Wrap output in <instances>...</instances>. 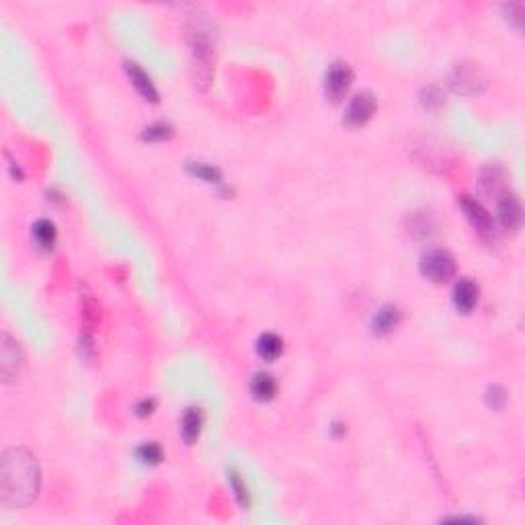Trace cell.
<instances>
[{
	"label": "cell",
	"mask_w": 525,
	"mask_h": 525,
	"mask_svg": "<svg viewBox=\"0 0 525 525\" xmlns=\"http://www.w3.org/2000/svg\"><path fill=\"white\" fill-rule=\"evenodd\" d=\"M499 220H501L503 228L511 230V232H515L522 226L524 210L515 195H503V199L499 201Z\"/></svg>",
	"instance_id": "8"
},
{
	"label": "cell",
	"mask_w": 525,
	"mask_h": 525,
	"mask_svg": "<svg viewBox=\"0 0 525 525\" xmlns=\"http://www.w3.org/2000/svg\"><path fill=\"white\" fill-rule=\"evenodd\" d=\"M400 318H402V314H400V310L396 308V306H384L378 314H376V318H374V333L376 335H380V337H384V335H390L394 328L400 324Z\"/></svg>",
	"instance_id": "11"
},
{
	"label": "cell",
	"mask_w": 525,
	"mask_h": 525,
	"mask_svg": "<svg viewBox=\"0 0 525 525\" xmlns=\"http://www.w3.org/2000/svg\"><path fill=\"white\" fill-rule=\"evenodd\" d=\"M230 484H232V489H234L238 501H241L243 505H249V489L243 484V480H241V476H238L236 472H230Z\"/></svg>",
	"instance_id": "21"
},
{
	"label": "cell",
	"mask_w": 525,
	"mask_h": 525,
	"mask_svg": "<svg viewBox=\"0 0 525 525\" xmlns=\"http://www.w3.org/2000/svg\"><path fill=\"white\" fill-rule=\"evenodd\" d=\"M482 185H484V189L489 191V193H501V189L505 187V183H503V170L499 168V166H491V168H487L484 170V175H482Z\"/></svg>",
	"instance_id": "17"
},
{
	"label": "cell",
	"mask_w": 525,
	"mask_h": 525,
	"mask_svg": "<svg viewBox=\"0 0 525 525\" xmlns=\"http://www.w3.org/2000/svg\"><path fill=\"white\" fill-rule=\"evenodd\" d=\"M23 351L16 341H12L6 333L2 335V345H0V372L4 382H12L23 368Z\"/></svg>",
	"instance_id": "5"
},
{
	"label": "cell",
	"mask_w": 525,
	"mask_h": 525,
	"mask_svg": "<svg viewBox=\"0 0 525 525\" xmlns=\"http://www.w3.org/2000/svg\"><path fill=\"white\" fill-rule=\"evenodd\" d=\"M376 107H378L376 97H374L370 91H364V93L355 95L353 101L349 103V109H347V113H345V120H347L349 126H364V124H368V122L374 118Z\"/></svg>",
	"instance_id": "6"
},
{
	"label": "cell",
	"mask_w": 525,
	"mask_h": 525,
	"mask_svg": "<svg viewBox=\"0 0 525 525\" xmlns=\"http://www.w3.org/2000/svg\"><path fill=\"white\" fill-rule=\"evenodd\" d=\"M421 271L425 277H429L431 281H447L456 275V259L451 257V253L443 251V249H435L423 255L421 259Z\"/></svg>",
	"instance_id": "2"
},
{
	"label": "cell",
	"mask_w": 525,
	"mask_h": 525,
	"mask_svg": "<svg viewBox=\"0 0 525 525\" xmlns=\"http://www.w3.org/2000/svg\"><path fill=\"white\" fill-rule=\"evenodd\" d=\"M251 392L257 400H271L277 392V384L273 380V376L269 374H255L253 382H251Z\"/></svg>",
	"instance_id": "14"
},
{
	"label": "cell",
	"mask_w": 525,
	"mask_h": 525,
	"mask_svg": "<svg viewBox=\"0 0 525 525\" xmlns=\"http://www.w3.org/2000/svg\"><path fill=\"white\" fill-rule=\"evenodd\" d=\"M33 238H35V243L41 247V249H52L54 245H56V236H58V232H56V226H54V222H49V220H37L35 224H33Z\"/></svg>",
	"instance_id": "13"
},
{
	"label": "cell",
	"mask_w": 525,
	"mask_h": 525,
	"mask_svg": "<svg viewBox=\"0 0 525 525\" xmlns=\"http://www.w3.org/2000/svg\"><path fill=\"white\" fill-rule=\"evenodd\" d=\"M454 304L462 314H468L478 304V287L470 279H460L454 287Z\"/></svg>",
	"instance_id": "9"
},
{
	"label": "cell",
	"mask_w": 525,
	"mask_h": 525,
	"mask_svg": "<svg viewBox=\"0 0 525 525\" xmlns=\"http://www.w3.org/2000/svg\"><path fill=\"white\" fill-rule=\"evenodd\" d=\"M39 466L33 454L23 447L6 449L0 460V497L14 509L27 507L39 493Z\"/></svg>",
	"instance_id": "1"
},
{
	"label": "cell",
	"mask_w": 525,
	"mask_h": 525,
	"mask_svg": "<svg viewBox=\"0 0 525 525\" xmlns=\"http://www.w3.org/2000/svg\"><path fill=\"white\" fill-rule=\"evenodd\" d=\"M487 402H489V406H493L495 410H499V408H503L505 402H507V392H505L501 386H493V388H489V392H487Z\"/></svg>",
	"instance_id": "20"
},
{
	"label": "cell",
	"mask_w": 525,
	"mask_h": 525,
	"mask_svg": "<svg viewBox=\"0 0 525 525\" xmlns=\"http://www.w3.org/2000/svg\"><path fill=\"white\" fill-rule=\"evenodd\" d=\"M201 425H203V414L199 408H189L185 414H183V423H181V431H183V437L187 443H193L197 441L199 433H201Z\"/></svg>",
	"instance_id": "12"
},
{
	"label": "cell",
	"mask_w": 525,
	"mask_h": 525,
	"mask_svg": "<svg viewBox=\"0 0 525 525\" xmlns=\"http://www.w3.org/2000/svg\"><path fill=\"white\" fill-rule=\"evenodd\" d=\"M189 172L195 175V177H199V179H203V181H208V183H220V181H222V172H220L216 166H212V164L191 162V164H189Z\"/></svg>",
	"instance_id": "16"
},
{
	"label": "cell",
	"mask_w": 525,
	"mask_h": 525,
	"mask_svg": "<svg viewBox=\"0 0 525 525\" xmlns=\"http://www.w3.org/2000/svg\"><path fill=\"white\" fill-rule=\"evenodd\" d=\"M137 458H139L144 464L154 466V464H158V462L162 460V449H160L158 443H144V445L137 449Z\"/></svg>",
	"instance_id": "18"
},
{
	"label": "cell",
	"mask_w": 525,
	"mask_h": 525,
	"mask_svg": "<svg viewBox=\"0 0 525 525\" xmlns=\"http://www.w3.org/2000/svg\"><path fill=\"white\" fill-rule=\"evenodd\" d=\"M351 82H353V70L349 64L345 62H335L328 72H326V78H324V93L331 101L339 103L347 91L351 89Z\"/></svg>",
	"instance_id": "4"
},
{
	"label": "cell",
	"mask_w": 525,
	"mask_h": 525,
	"mask_svg": "<svg viewBox=\"0 0 525 525\" xmlns=\"http://www.w3.org/2000/svg\"><path fill=\"white\" fill-rule=\"evenodd\" d=\"M170 135H172V128L168 124H154L142 133V137L148 142H162V139H168Z\"/></svg>",
	"instance_id": "19"
},
{
	"label": "cell",
	"mask_w": 525,
	"mask_h": 525,
	"mask_svg": "<svg viewBox=\"0 0 525 525\" xmlns=\"http://www.w3.org/2000/svg\"><path fill=\"white\" fill-rule=\"evenodd\" d=\"M257 351H259V355H261L262 359L273 361V359H277V357L281 355V351H283V343H281V339H279L277 335H273V333H265L261 339H259Z\"/></svg>",
	"instance_id": "15"
},
{
	"label": "cell",
	"mask_w": 525,
	"mask_h": 525,
	"mask_svg": "<svg viewBox=\"0 0 525 525\" xmlns=\"http://www.w3.org/2000/svg\"><path fill=\"white\" fill-rule=\"evenodd\" d=\"M126 70H128V76H130L131 85L135 87V91H137L146 101L156 103V101H158V93H156V89H154L150 76H148L137 64H133V62H128V64H126Z\"/></svg>",
	"instance_id": "10"
},
{
	"label": "cell",
	"mask_w": 525,
	"mask_h": 525,
	"mask_svg": "<svg viewBox=\"0 0 525 525\" xmlns=\"http://www.w3.org/2000/svg\"><path fill=\"white\" fill-rule=\"evenodd\" d=\"M427 97L429 99H423V103L427 107H439L441 105V95L437 93V89H427Z\"/></svg>",
	"instance_id": "23"
},
{
	"label": "cell",
	"mask_w": 525,
	"mask_h": 525,
	"mask_svg": "<svg viewBox=\"0 0 525 525\" xmlns=\"http://www.w3.org/2000/svg\"><path fill=\"white\" fill-rule=\"evenodd\" d=\"M135 412H137L139 416H150V414L154 412V400H148V398L139 400V402L135 404Z\"/></svg>",
	"instance_id": "22"
},
{
	"label": "cell",
	"mask_w": 525,
	"mask_h": 525,
	"mask_svg": "<svg viewBox=\"0 0 525 525\" xmlns=\"http://www.w3.org/2000/svg\"><path fill=\"white\" fill-rule=\"evenodd\" d=\"M451 87L460 93H478L484 87V78L478 72L476 66L470 64H458L451 72Z\"/></svg>",
	"instance_id": "7"
},
{
	"label": "cell",
	"mask_w": 525,
	"mask_h": 525,
	"mask_svg": "<svg viewBox=\"0 0 525 525\" xmlns=\"http://www.w3.org/2000/svg\"><path fill=\"white\" fill-rule=\"evenodd\" d=\"M460 205L468 218V222L472 224V228L484 238V241H495L497 238V230H495V222L491 218V214L484 210V205L480 201H476L470 195H460Z\"/></svg>",
	"instance_id": "3"
}]
</instances>
